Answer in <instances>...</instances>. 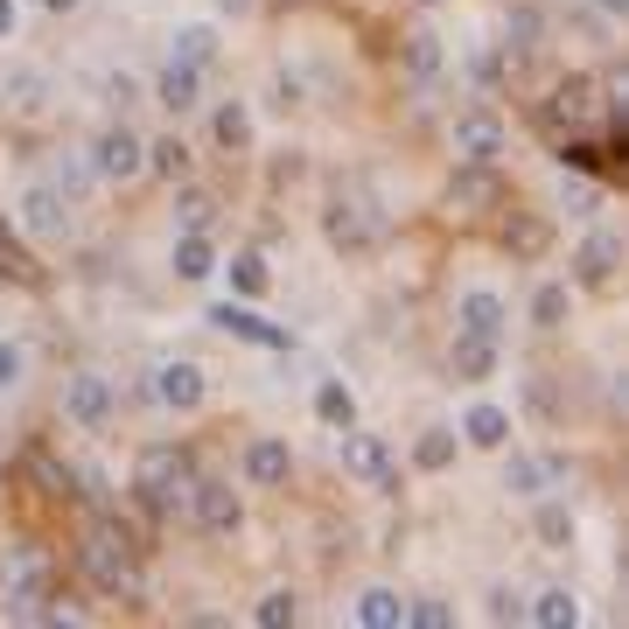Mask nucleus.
Instances as JSON below:
<instances>
[{
  "label": "nucleus",
  "instance_id": "32",
  "mask_svg": "<svg viewBox=\"0 0 629 629\" xmlns=\"http://www.w3.org/2000/svg\"><path fill=\"white\" fill-rule=\"evenodd\" d=\"M413 462H419V469H448V462H454V434H427V441L413 448Z\"/></svg>",
  "mask_w": 629,
  "mask_h": 629
},
{
  "label": "nucleus",
  "instance_id": "42",
  "mask_svg": "<svg viewBox=\"0 0 629 629\" xmlns=\"http://www.w3.org/2000/svg\"><path fill=\"white\" fill-rule=\"evenodd\" d=\"M490 616H497V622H518L525 608H518V595H497V602H490Z\"/></svg>",
  "mask_w": 629,
  "mask_h": 629
},
{
  "label": "nucleus",
  "instance_id": "7",
  "mask_svg": "<svg viewBox=\"0 0 629 629\" xmlns=\"http://www.w3.org/2000/svg\"><path fill=\"white\" fill-rule=\"evenodd\" d=\"M210 322H217L224 336H238V342H259V350H288V329H280V322H266V315H252V308H238V301H217Z\"/></svg>",
  "mask_w": 629,
  "mask_h": 629
},
{
  "label": "nucleus",
  "instance_id": "31",
  "mask_svg": "<svg viewBox=\"0 0 629 629\" xmlns=\"http://www.w3.org/2000/svg\"><path fill=\"white\" fill-rule=\"evenodd\" d=\"M0 273L22 280V288H35V280H43V273H35V259L22 252V245H8V238H0Z\"/></svg>",
  "mask_w": 629,
  "mask_h": 629
},
{
  "label": "nucleus",
  "instance_id": "17",
  "mask_svg": "<svg viewBox=\"0 0 629 629\" xmlns=\"http://www.w3.org/2000/svg\"><path fill=\"white\" fill-rule=\"evenodd\" d=\"M490 364H497V342H483V336H454V350H448V371L462 378V385H483Z\"/></svg>",
  "mask_w": 629,
  "mask_h": 629
},
{
  "label": "nucleus",
  "instance_id": "18",
  "mask_svg": "<svg viewBox=\"0 0 629 629\" xmlns=\"http://www.w3.org/2000/svg\"><path fill=\"white\" fill-rule=\"evenodd\" d=\"M616 259H622V245L616 238H608V232H595V238H587L581 245V280H587V288H608V280H616Z\"/></svg>",
  "mask_w": 629,
  "mask_h": 629
},
{
  "label": "nucleus",
  "instance_id": "41",
  "mask_svg": "<svg viewBox=\"0 0 629 629\" xmlns=\"http://www.w3.org/2000/svg\"><path fill=\"white\" fill-rule=\"evenodd\" d=\"M441 56H434V35H413V70H434Z\"/></svg>",
  "mask_w": 629,
  "mask_h": 629
},
{
  "label": "nucleus",
  "instance_id": "19",
  "mask_svg": "<svg viewBox=\"0 0 629 629\" xmlns=\"http://www.w3.org/2000/svg\"><path fill=\"white\" fill-rule=\"evenodd\" d=\"M357 622H364V629H398V622H406V602H398L392 587H371V595L357 602Z\"/></svg>",
  "mask_w": 629,
  "mask_h": 629
},
{
  "label": "nucleus",
  "instance_id": "8",
  "mask_svg": "<svg viewBox=\"0 0 629 629\" xmlns=\"http://www.w3.org/2000/svg\"><path fill=\"white\" fill-rule=\"evenodd\" d=\"M587 120H595V78H566L560 91H552V99H546V126L552 133H581Z\"/></svg>",
  "mask_w": 629,
  "mask_h": 629
},
{
  "label": "nucleus",
  "instance_id": "36",
  "mask_svg": "<svg viewBox=\"0 0 629 629\" xmlns=\"http://www.w3.org/2000/svg\"><path fill=\"white\" fill-rule=\"evenodd\" d=\"M252 616H259L266 629H280V622H294V595H266V602L252 608Z\"/></svg>",
  "mask_w": 629,
  "mask_h": 629
},
{
  "label": "nucleus",
  "instance_id": "40",
  "mask_svg": "<svg viewBox=\"0 0 629 629\" xmlns=\"http://www.w3.org/2000/svg\"><path fill=\"white\" fill-rule=\"evenodd\" d=\"M56 189H64V196H78V189H85V168L64 161V168H56Z\"/></svg>",
  "mask_w": 629,
  "mask_h": 629
},
{
  "label": "nucleus",
  "instance_id": "26",
  "mask_svg": "<svg viewBox=\"0 0 629 629\" xmlns=\"http://www.w3.org/2000/svg\"><path fill=\"white\" fill-rule=\"evenodd\" d=\"M266 280H273V273H266L259 252H238V259H232V288H238V294H266Z\"/></svg>",
  "mask_w": 629,
  "mask_h": 629
},
{
  "label": "nucleus",
  "instance_id": "39",
  "mask_svg": "<svg viewBox=\"0 0 629 629\" xmlns=\"http://www.w3.org/2000/svg\"><path fill=\"white\" fill-rule=\"evenodd\" d=\"M14 378H22V350H14V342H0V385H14Z\"/></svg>",
  "mask_w": 629,
  "mask_h": 629
},
{
  "label": "nucleus",
  "instance_id": "21",
  "mask_svg": "<svg viewBox=\"0 0 629 629\" xmlns=\"http://www.w3.org/2000/svg\"><path fill=\"white\" fill-rule=\"evenodd\" d=\"M462 434L475 448H504L510 441V413H497V406H475L469 419H462Z\"/></svg>",
  "mask_w": 629,
  "mask_h": 629
},
{
  "label": "nucleus",
  "instance_id": "3",
  "mask_svg": "<svg viewBox=\"0 0 629 629\" xmlns=\"http://www.w3.org/2000/svg\"><path fill=\"white\" fill-rule=\"evenodd\" d=\"M133 490H141L147 510L189 504V490H196V475H189V454H182V448H147L141 462H133Z\"/></svg>",
  "mask_w": 629,
  "mask_h": 629
},
{
  "label": "nucleus",
  "instance_id": "37",
  "mask_svg": "<svg viewBox=\"0 0 629 629\" xmlns=\"http://www.w3.org/2000/svg\"><path fill=\"white\" fill-rule=\"evenodd\" d=\"M406 622H419V629H448L454 608H441V602H419V608H413V602H406Z\"/></svg>",
  "mask_w": 629,
  "mask_h": 629
},
{
  "label": "nucleus",
  "instance_id": "4",
  "mask_svg": "<svg viewBox=\"0 0 629 629\" xmlns=\"http://www.w3.org/2000/svg\"><path fill=\"white\" fill-rule=\"evenodd\" d=\"M329 238L342 245V252H371V245L385 238V217H378L364 196H336L329 203Z\"/></svg>",
  "mask_w": 629,
  "mask_h": 629
},
{
  "label": "nucleus",
  "instance_id": "22",
  "mask_svg": "<svg viewBox=\"0 0 629 629\" xmlns=\"http://www.w3.org/2000/svg\"><path fill=\"white\" fill-rule=\"evenodd\" d=\"M531 622H546V629H574L581 608H574V595H566V587H546V595L531 602Z\"/></svg>",
  "mask_w": 629,
  "mask_h": 629
},
{
  "label": "nucleus",
  "instance_id": "33",
  "mask_svg": "<svg viewBox=\"0 0 629 629\" xmlns=\"http://www.w3.org/2000/svg\"><path fill=\"white\" fill-rule=\"evenodd\" d=\"M539 483H546V462H510V475H504V490H518V497H539Z\"/></svg>",
  "mask_w": 629,
  "mask_h": 629
},
{
  "label": "nucleus",
  "instance_id": "38",
  "mask_svg": "<svg viewBox=\"0 0 629 629\" xmlns=\"http://www.w3.org/2000/svg\"><path fill=\"white\" fill-rule=\"evenodd\" d=\"M531 35H539V14H510V49H531Z\"/></svg>",
  "mask_w": 629,
  "mask_h": 629
},
{
  "label": "nucleus",
  "instance_id": "35",
  "mask_svg": "<svg viewBox=\"0 0 629 629\" xmlns=\"http://www.w3.org/2000/svg\"><path fill=\"white\" fill-rule=\"evenodd\" d=\"M147 161H155L161 176H189V147L182 141H155V147H147Z\"/></svg>",
  "mask_w": 629,
  "mask_h": 629
},
{
  "label": "nucleus",
  "instance_id": "6",
  "mask_svg": "<svg viewBox=\"0 0 629 629\" xmlns=\"http://www.w3.org/2000/svg\"><path fill=\"white\" fill-rule=\"evenodd\" d=\"M64 419H70V427H105V419H112V385H105V378H70V385H64Z\"/></svg>",
  "mask_w": 629,
  "mask_h": 629
},
{
  "label": "nucleus",
  "instance_id": "25",
  "mask_svg": "<svg viewBox=\"0 0 629 629\" xmlns=\"http://www.w3.org/2000/svg\"><path fill=\"white\" fill-rule=\"evenodd\" d=\"M315 413L329 419V427H350V419H357V398L342 392V385H322V392H315Z\"/></svg>",
  "mask_w": 629,
  "mask_h": 629
},
{
  "label": "nucleus",
  "instance_id": "5",
  "mask_svg": "<svg viewBox=\"0 0 629 629\" xmlns=\"http://www.w3.org/2000/svg\"><path fill=\"white\" fill-rule=\"evenodd\" d=\"M454 155H462L469 168H490L504 155V126L490 120V112H462V120H454Z\"/></svg>",
  "mask_w": 629,
  "mask_h": 629
},
{
  "label": "nucleus",
  "instance_id": "30",
  "mask_svg": "<svg viewBox=\"0 0 629 629\" xmlns=\"http://www.w3.org/2000/svg\"><path fill=\"white\" fill-rule=\"evenodd\" d=\"M531 322H539V329H560V322H566V288H539V301H531Z\"/></svg>",
  "mask_w": 629,
  "mask_h": 629
},
{
  "label": "nucleus",
  "instance_id": "1",
  "mask_svg": "<svg viewBox=\"0 0 629 629\" xmlns=\"http://www.w3.org/2000/svg\"><path fill=\"white\" fill-rule=\"evenodd\" d=\"M56 602V566L43 546H14L8 566H0V608H8L14 622H35V608Z\"/></svg>",
  "mask_w": 629,
  "mask_h": 629
},
{
  "label": "nucleus",
  "instance_id": "28",
  "mask_svg": "<svg viewBox=\"0 0 629 629\" xmlns=\"http://www.w3.org/2000/svg\"><path fill=\"white\" fill-rule=\"evenodd\" d=\"M176 56H182V64H196V70H203L210 56H217V35H210V29H182V35H176Z\"/></svg>",
  "mask_w": 629,
  "mask_h": 629
},
{
  "label": "nucleus",
  "instance_id": "44",
  "mask_svg": "<svg viewBox=\"0 0 629 629\" xmlns=\"http://www.w3.org/2000/svg\"><path fill=\"white\" fill-rule=\"evenodd\" d=\"M43 8H49V14H70V8H78V0H43Z\"/></svg>",
  "mask_w": 629,
  "mask_h": 629
},
{
  "label": "nucleus",
  "instance_id": "10",
  "mask_svg": "<svg viewBox=\"0 0 629 629\" xmlns=\"http://www.w3.org/2000/svg\"><path fill=\"white\" fill-rule=\"evenodd\" d=\"M342 475L392 490V454H385V441H378V434H350V441H342Z\"/></svg>",
  "mask_w": 629,
  "mask_h": 629
},
{
  "label": "nucleus",
  "instance_id": "20",
  "mask_svg": "<svg viewBox=\"0 0 629 629\" xmlns=\"http://www.w3.org/2000/svg\"><path fill=\"white\" fill-rule=\"evenodd\" d=\"M176 273H182V280H210V273H217V252H210L203 232H182V245H176Z\"/></svg>",
  "mask_w": 629,
  "mask_h": 629
},
{
  "label": "nucleus",
  "instance_id": "2",
  "mask_svg": "<svg viewBox=\"0 0 629 629\" xmlns=\"http://www.w3.org/2000/svg\"><path fill=\"white\" fill-rule=\"evenodd\" d=\"M85 581L99 587V595L141 602V566H133V539H126V531L99 525V531L85 539Z\"/></svg>",
  "mask_w": 629,
  "mask_h": 629
},
{
  "label": "nucleus",
  "instance_id": "27",
  "mask_svg": "<svg viewBox=\"0 0 629 629\" xmlns=\"http://www.w3.org/2000/svg\"><path fill=\"white\" fill-rule=\"evenodd\" d=\"M176 210H182V232H203V224L217 217V196H210V189H182Z\"/></svg>",
  "mask_w": 629,
  "mask_h": 629
},
{
  "label": "nucleus",
  "instance_id": "46",
  "mask_svg": "<svg viewBox=\"0 0 629 629\" xmlns=\"http://www.w3.org/2000/svg\"><path fill=\"white\" fill-rule=\"evenodd\" d=\"M602 8H608V14H622V0H602Z\"/></svg>",
  "mask_w": 629,
  "mask_h": 629
},
{
  "label": "nucleus",
  "instance_id": "14",
  "mask_svg": "<svg viewBox=\"0 0 629 629\" xmlns=\"http://www.w3.org/2000/svg\"><path fill=\"white\" fill-rule=\"evenodd\" d=\"M22 224L35 238H64V224H70L64 189H29V196H22Z\"/></svg>",
  "mask_w": 629,
  "mask_h": 629
},
{
  "label": "nucleus",
  "instance_id": "11",
  "mask_svg": "<svg viewBox=\"0 0 629 629\" xmlns=\"http://www.w3.org/2000/svg\"><path fill=\"white\" fill-rule=\"evenodd\" d=\"M189 510H196V525L203 531H238V497H232V483H196L189 490Z\"/></svg>",
  "mask_w": 629,
  "mask_h": 629
},
{
  "label": "nucleus",
  "instance_id": "43",
  "mask_svg": "<svg viewBox=\"0 0 629 629\" xmlns=\"http://www.w3.org/2000/svg\"><path fill=\"white\" fill-rule=\"evenodd\" d=\"M14 35V0H0V43Z\"/></svg>",
  "mask_w": 629,
  "mask_h": 629
},
{
  "label": "nucleus",
  "instance_id": "16",
  "mask_svg": "<svg viewBox=\"0 0 629 629\" xmlns=\"http://www.w3.org/2000/svg\"><path fill=\"white\" fill-rule=\"evenodd\" d=\"M196 91H203V70H196V64H182V56H168V70H161L155 99H161L168 112H189V105H196Z\"/></svg>",
  "mask_w": 629,
  "mask_h": 629
},
{
  "label": "nucleus",
  "instance_id": "47",
  "mask_svg": "<svg viewBox=\"0 0 629 629\" xmlns=\"http://www.w3.org/2000/svg\"><path fill=\"white\" fill-rule=\"evenodd\" d=\"M419 8H434V0H419Z\"/></svg>",
  "mask_w": 629,
  "mask_h": 629
},
{
  "label": "nucleus",
  "instance_id": "15",
  "mask_svg": "<svg viewBox=\"0 0 629 629\" xmlns=\"http://www.w3.org/2000/svg\"><path fill=\"white\" fill-rule=\"evenodd\" d=\"M288 469H294L288 441H252V448H245V475H252L259 490H280V483H288Z\"/></svg>",
  "mask_w": 629,
  "mask_h": 629
},
{
  "label": "nucleus",
  "instance_id": "29",
  "mask_svg": "<svg viewBox=\"0 0 629 629\" xmlns=\"http://www.w3.org/2000/svg\"><path fill=\"white\" fill-rule=\"evenodd\" d=\"M539 539H546V546H574V510L546 504V510H539Z\"/></svg>",
  "mask_w": 629,
  "mask_h": 629
},
{
  "label": "nucleus",
  "instance_id": "34",
  "mask_svg": "<svg viewBox=\"0 0 629 629\" xmlns=\"http://www.w3.org/2000/svg\"><path fill=\"white\" fill-rule=\"evenodd\" d=\"M217 141H224V147H245V141H252V120H245V105H224V112H217Z\"/></svg>",
  "mask_w": 629,
  "mask_h": 629
},
{
  "label": "nucleus",
  "instance_id": "9",
  "mask_svg": "<svg viewBox=\"0 0 629 629\" xmlns=\"http://www.w3.org/2000/svg\"><path fill=\"white\" fill-rule=\"evenodd\" d=\"M99 176H112V182H126V176H141L147 168V147H141V133H126V126H112V133H99Z\"/></svg>",
  "mask_w": 629,
  "mask_h": 629
},
{
  "label": "nucleus",
  "instance_id": "24",
  "mask_svg": "<svg viewBox=\"0 0 629 629\" xmlns=\"http://www.w3.org/2000/svg\"><path fill=\"white\" fill-rule=\"evenodd\" d=\"M504 245H510L518 259H539V252H546V224H539V217H510V224H504Z\"/></svg>",
  "mask_w": 629,
  "mask_h": 629
},
{
  "label": "nucleus",
  "instance_id": "13",
  "mask_svg": "<svg viewBox=\"0 0 629 629\" xmlns=\"http://www.w3.org/2000/svg\"><path fill=\"white\" fill-rule=\"evenodd\" d=\"M454 315H462V336H483V342H497V336H504V301L490 294V288H469Z\"/></svg>",
  "mask_w": 629,
  "mask_h": 629
},
{
  "label": "nucleus",
  "instance_id": "12",
  "mask_svg": "<svg viewBox=\"0 0 629 629\" xmlns=\"http://www.w3.org/2000/svg\"><path fill=\"white\" fill-rule=\"evenodd\" d=\"M203 371L196 364H161L155 371V398H161V406H176V413H196L203 406Z\"/></svg>",
  "mask_w": 629,
  "mask_h": 629
},
{
  "label": "nucleus",
  "instance_id": "23",
  "mask_svg": "<svg viewBox=\"0 0 629 629\" xmlns=\"http://www.w3.org/2000/svg\"><path fill=\"white\" fill-rule=\"evenodd\" d=\"M448 196H454V203H504V182L490 176V168H469V176H454Z\"/></svg>",
  "mask_w": 629,
  "mask_h": 629
},
{
  "label": "nucleus",
  "instance_id": "45",
  "mask_svg": "<svg viewBox=\"0 0 629 629\" xmlns=\"http://www.w3.org/2000/svg\"><path fill=\"white\" fill-rule=\"evenodd\" d=\"M224 8H232V14H245V8H252V0H224Z\"/></svg>",
  "mask_w": 629,
  "mask_h": 629
}]
</instances>
